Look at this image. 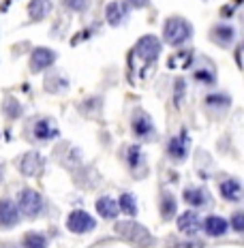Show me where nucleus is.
I'll list each match as a JSON object with an SVG mask.
<instances>
[{
    "label": "nucleus",
    "instance_id": "72a5a7b5",
    "mask_svg": "<svg viewBox=\"0 0 244 248\" xmlns=\"http://www.w3.org/2000/svg\"><path fill=\"white\" fill-rule=\"evenodd\" d=\"M2 178H4V165L0 163V182H2Z\"/></svg>",
    "mask_w": 244,
    "mask_h": 248
},
{
    "label": "nucleus",
    "instance_id": "ddd939ff",
    "mask_svg": "<svg viewBox=\"0 0 244 248\" xmlns=\"http://www.w3.org/2000/svg\"><path fill=\"white\" fill-rule=\"evenodd\" d=\"M19 214L17 205L13 199H0V229H13L19 225Z\"/></svg>",
    "mask_w": 244,
    "mask_h": 248
},
{
    "label": "nucleus",
    "instance_id": "7ed1b4c3",
    "mask_svg": "<svg viewBox=\"0 0 244 248\" xmlns=\"http://www.w3.org/2000/svg\"><path fill=\"white\" fill-rule=\"evenodd\" d=\"M116 233L122 237V240H127L129 244L137 246V248H152L154 244V237L152 233L146 229L144 225L135 223V220H122V223H116Z\"/></svg>",
    "mask_w": 244,
    "mask_h": 248
},
{
    "label": "nucleus",
    "instance_id": "39448f33",
    "mask_svg": "<svg viewBox=\"0 0 244 248\" xmlns=\"http://www.w3.org/2000/svg\"><path fill=\"white\" fill-rule=\"evenodd\" d=\"M191 152V135L186 128H180L167 143V156L171 163H184Z\"/></svg>",
    "mask_w": 244,
    "mask_h": 248
},
{
    "label": "nucleus",
    "instance_id": "6e6552de",
    "mask_svg": "<svg viewBox=\"0 0 244 248\" xmlns=\"http://www.w3.org/2000/svg\"><path fill=\"white\" fill-rule=\"evenodd\" d=\"M131 128H133V135L139 141H150L154 135H157V128H154V120L148 116L144 109H137L133 113V120H131Z\"/></svg>",
    "mask_w": 244,
    "mask_h": 248
},
{
    "label": "nucleus",
    "instance_id": "1a4fd4ad",
    "mask_svg": "<svg viewBox=\"0 0 244 248\" xmlns=\"http://www.w3.org/2000/svg\"><path fill=\"white\" fill-rule=\"evenodd\" d=\"M17 169L22 175H26V178H37V175H41L45 169V158L41 156L39 152H33V150H30V152H26L19 156Z\"/></svg>",
    "mask_w": 244,
    "mask_h": 248
},
{
    "label": "nucleus",
    "instance_id": "bb28decb",
    "mask_svg": "<svg viewBox=\"0 0 244 248\" xmlns=\"http://www.w3.org/2000/svg\"><path fill=\"white\" fill-rule=\"evenodd\" d=\"M2 113L9 118V120H17V118L24 113V107L15 96H7V99L2 101Z\"/></svg>",
    "mask_w": 244,
    "mask_h": 248
},
{
    "label": "nucleus",
    "instance_id": "f3484780",
    "mask_svg": "<svg viewBox=\"0 0 244 248\" xmlns=\"http://www.w3.org/2000/svg\"><path fill=\"white\" fill-rule=\"evenodd\" d=\"M105 19L110 26H122L129 19V4L120 0H112L105 7Z\"/></svg>",
    "mask_w": 244,
    "mask_h": 248
},
{
    "label": "nucleus",
    "instance_id": "a211bd4d",
    "mask_svg": "<svg viewBox=\"0 0 244 248\" xmlns=\"http://www.w3.org/2000/svg\"><path fill=\"white\" fill-rule=\"evenodd\" d=\"M219 193L221 197L225 201H229V203H238V201H242V184L238 178H227L223 180V182L219 184Z\"/></svg>",
    "mask_w": 244,
    "mask_h": 248
},
{
    "label": "nucleus",
    "instance_id": "9d476101",
    "mask_svg": "<svg viewBox=\"0 0 244 248\" xmlns=\"http://www.w3.org/2000/svg\"><path fill=\"white\" fill-rule=\"evenodd\" d=\"M58 60V54L49 47H34L30 54V71L33 73H43L54 66V62Z\"/></svg>",
    "mask_w": 244,
    "mask_h": 248
},
{
    "label": "nucleus",
    "instance_id": "9b49d317",
    "mask_svg": "<svg viewBox=\"0 0 244 248\" xmlns=\"http://www.w3.org/2000/svg\"><path fill=\"white\" fill-rule=\"evenodd\" d=\"M236 37H238L236 28H233L231 24H227V22L214 24L212 26V30H210V41L216 45V47H223V49L231 47V45L236 43Z\"/></svg>",
    "mask_w": 244,
    "mask_h": 248
},
{
    "label": "nucleus",
    "instance_id": "4468645a",
    "mask_svg": "<svg viewBox=\"0 0 244 248\" xmlns=\"http://www.w3.org/2000/svg\"><path fill=\"white\" fill-rule=\"evenodd\" d=\"M182 199L191 210L206 208V205H210V201H212L210 193H208L204 186H186L184 193H182Z\"/></svg>",
    "mask_w": 244,
    "mask_h": 248
},
{
    "label": "nucleus",
    "instance_id": "2eb2a0df",
    "mask_svg": "<svg viewBox=\"0 0 244 248\" xmlns=\"http://www.w3.org/2000/svg\"><path fill=\"white\" fill-rule=\"evenodd\" d=\"M201 231H204L208 237H223L229 231V223H227V218H223V216L210 214L208 218L201 220Z\"/></svg>",
    "mask_w": 244,
    "mask_h": 248
},
{
    "label": "nucleus",
    "instance_id": "c85d7f7f",
    "mask_svg": "<svg viewBox=\"0 0 244 248\" xmlns=\"http://www.w3.org/2000/svg\"><path fill=\"white\" fill-rule=\"evenodd\" d=\"M62 7L66 11H73V13H84L88 7H90V0H62Z\"/></svg>",
    "mask_w": 244,
    "mask_h": 248
},
{
    "label": "nucleus",
    "instance_id": "cd10ccee",
    "mask_svg": "<svg viewBox=\"0 0 244 248\" xmlns=\"http://www.w3.org/2000/svg\"><path fill=\"white\" fill-rule=\"evenodd\" d=\"M22 248H48V237L39 231H30L22 237Z\"/></svg>",
    "mask_w": 244,
    "mask_h": 248
},
{
    "label": "nucleus",
    "instance_id": "412c9836",
    "mask_svg": "<svg viewBox=\"0 0 244 248\" xmlns=\"http://www.w3.org/2000/svg\"><path fill=\"white\" fill-rule=\"evenodd\" d=\"M95 208L98 212V216H101V218H105V220H114V218H118V214H120V210H118V201L114 197H110V195L98 197L97 203H95Z\"/></svg>",
    "mask_w": 244,
    "mask_h": 248
},
{
    "label": "nucleus",
    "instance_id": "20e7f679",
    "mask_svg": "<svg viewBox=\"0 0 244 248\" xmlns=\"http://www.w3.org/2000/svg\"><path fill=\"white\" fill-rule=\"evenodd\" d=\"M15 205H17L19 214L26 216V218H37V216H41L43 214V210H45V199H43V195H41L39 190L22 188L17 193V201H15Z\"/></svg>",
    "mask_w": 244,
    "mask_h": 248
},
{
    "label": "nucleus",
    "instance_id": "2f4dec72",
    "mask_svg": "<svg viewBox=\"0 0 244 248\" xmlns=\"http://www.w3.org/2000/svg\"><path fill=\"white\" fill-rule=\"evenodd\" d=\"M131 9H146L150 4V0H124Z\"/></svg>",
    "mask_w": 244,
    "mask_h": 248
},
{
    "label": "nucleus",
    "instance_id": "423d86ee",
    "mask_svg": "<svg viewBox=\"0 0 244 248\" xmlns=\"http://www.w3.org/2000/svg\"><path fill=\"white\" fill-rule=\"evenodd\" d=\"M66 229L75 235H86L97 229V218L88 214L86 210H73L66 216Z\"/></svg>",
    "mask_w": 244,
    "mask_h": 248
},
{
    "label": "nucleus",
    "instance_id": "f8f14e48",
    "mask_svg": "<svg viewBox=\"0 0 244 248\" xmlns=\"http://www.w3.org/2000/svg\"><path fill=\"white\" fill-rule=\"evenodd\" d=\"M33 137L41 143H49L54 139H58L60 131H58V124H56L51 118H39V120L33 122Z\"/></svg>",
    "mask_w": 244,
    "mask_h": 248
},
{
    "label": "nucleus",
    "instance_id": "4be33fe9",
    "mask_svg": "<svg viewBox=\"0 0 244 248\" xmlns=\"http://www.w3.org/2000/svg\"><path fill=\"white\" fill-rule=\"evenodd\" d=\"M51 9H54V2H51V0H30L28 17L33 19V22H43V19L51 13Z\"/></svg>",
    "mask_w": 244,
    "mask_h": 248
},
{
    "label": "nucleus",
    "instance_id": "6ab92c4d",
    "mask_svg": "<svg viewBox=\"0 0 244 248\" xmlns=\"http://www.w3.org/2000/svg\"><path fill=\"white\" fill-rule=\"evenodd\" d=\"M193 79L197 81L199 86H206V88H212L216 84V69L212 62L204 60L199 66L193 69Z\"/></svg>",
    "mask_w": 244,
    "mask_h": 248
},
{
    "label": "nucleus",
    "instance_id": "0eeeda50",
    "mask_svg": "<svg viewBox=\"0 0 244 248\" xmlns=\"http://www.w3.org/2000/svg\"><path fill=\"white\" fill-rule=\"evenodd\" d=\"M124 163H127L129 171H131L135 178H146L148 161H146V154H144L142 146H137V143L127 146V150H124Z\"/></svg>",
    "mask_w": 244,
    "mask_h": 248
},
{
    "label": "nucleus",
    "instance_id": "f257e3e1",
    "mask_svg": "<svg viewBox=\"0 0 244 248\" xmlns=\"http://www.w3.org/2000/svg\"><path fill=\"white\" fill-rule=\"evenodd\" d=\"M161 51H163V41L154 34H144L129 54V71L131 73H146L148 66H152L159 60Z\"/></svg>",
    "mask_w": 244,
    "mask_h": 248
},
{
    "label": "nucleus",
    "instance_id": "c756f323",
    "mask_svg": "<svg viewBox=\"0 0 244 248\" xmlns=\"http://www.w3.org/2000/svg\"><path fill=\"white\" fill-rule=\"evenodd\" d=\"M184 96H186V81L182 79V77H178V79L174 81V103L180 105Z\"/></svg>",
    "mask_w": 244,
    "mask_h": 248
},
{
    "label": "nucleus",
    "instance_id": "f704fd0d",
    "mask_svg": "<svg viewBox=\"0 0 244 248\" xmlns=\"http://www.w3.org/2000/svg\"><path fill=\"white\" fill-rule=\"evenodd\" d=\"M0 248H13V246H9V244H2V242H0Z\"/></svg>",
    "mask_w": 244,
    "mask_h": 248
},
{
    "label": "nucleus",
    "instance_id": "b1692460",
    "mask_svg": "<svg viewBox=\"0 0 244 248\" xmlns=\"http://www.w3.org/2000/svg\"><path fill=\"white\" fill-rule=\"evenodd\" d=\"M118 201V210H120V214H127L129 218H135L139 212V205H137V197L131 193V190H124L120 195V199Z\"/></svg>",
    "mask_w": 244,
    "mask_h": 248
},
{
    "label": "nucleus",
    "instance_id": "a878e982",
    "mask_svg": "<svg viewBox=\"0 0 244 248\" xmlns=\"http://www.w3.org/2000/svg\"><path fill=\"white\" fill-rule=\"evenodd\" d=\"M69 88V79L62 73H48L45 77V90L48 92H65Z\"/></svg>",
    "mask_w": 244,
    "mask_h": 248
},
{
    "label": "nucleus",
    "instance_id": "5701e85b",
    "mask_svg": "<svg viewBox=\"0 0 244 248\" xmlns=\"http://www.w3.org/2000/svg\"><path fill=\"white\" fill-rule=\"evenodd\" d=\"M193 62H195V51L182 49L167 60V66L171 71H184V69H189V66H193Z\"/></svg>",
    "mask_w": 244,
    "mask_h": 248
},
{
    "label": "nucleus",
    "instance_id": "f03ea898",
    "mask_svg": "<svg viewBox=\"0 0 244 248\" xmlns=\"http://www.w3.org/2000/svg\"><path fill=\"white\" fill-rule=\"evenodd\" d=\"M195 30L189 19L180 17V15H171L163 26V41L171 47H182L191 39H193Z\"/></svg>",
    "mask_w": 244,
    "mask_h": 248
},
{
    "label": "nucleus",
    "instance_id": "aec40b11",
    "mask_svg": "<svg viewBox=\"0 0 244 248\" xmlns=\"http://www.w3.org/2000/svg\"><path fill=\"white\" fill-rule=\"evenodd\" d=\"M159 212L163 220L176 218V214H178V199H176V195H171L169 190H163L159 197Z\"/></svg>",
    "mask_w": 244,
    "mask_h": 248
},
{
    "label": "nucleus",
    "instance_id": "7c9ffc66",
    "mask_svg": "<svg viewBox=\"0 0 244 248\" xmlns=\"http://www.w3.org/2000/svg\"><path fill=\"white\" fill-rule=\"evenodd\" d=\"M227 223H229V227H231L233 231H236V233H242V231H244V212H242V210L233 212V214H231V220H227Z\"/></svg>",
    "mask_w": 244,
    "mask_h": 248
},
{
    "label": "nucleus",
    "instance_id": "473e14b6",
    "mask_svg": "<svg viewBox=\"0 0 244 248\" xmlns=\"http://www.w3.org/2000/svg\"><path fill=\"white\" fill-rule=\"evenodd\" d=\"M174 248H199V242H176Z\"/></svg>",
    "mask_w": 244,
    "mask_h": 248
},
{
    "label": "nucleus",
    "instance_id": "393cba45",
    "mask_svg": "<svg viewBox=\"0 0 244 248\" xmlns=\"http://www.w3.org/2000/svg\"><path fill=\"white\" fill-rule=\"evenodd\" d=\"M206 107L208 109H214V111H225L231 107V96L225 94V92H210V94H206Z\"/></svg>",
    "mask_w": 244,
    "mask_h": 248
},
{
    "label": "nucleus",
    "instance_id": "dca6fc26",
    "mask_svg": "<svg viewBox=\"0 0 244 248\" xmlns=\"http://www.w3.org/2000/svg\"><path fill=\"white\" fill-rule=\"evenodd\" d=\"M176 225H178L180 233L193 237L197 231H201V216L197 214L195 210H186V212H182V214L178 216V223Z\"/></svg>",
    "mask_w": 244,
    "mask_h": 248
}]
</instances>
